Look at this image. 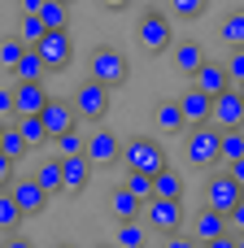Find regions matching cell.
<instances>
[{
  "label": "cell",
  "mask_w": 244,
  "mask_h": 248,
  "mask_svg": "<svg viewBox=\"0 0 244 248\" xmlns=\"http://www.w3.org/2000/svg\"><path fill=\"white\" fill-rule=\"evenodd\" d=\"M9 196L17 201V209H22L26 218H35V214H44V209H48V192H44L35 179H17Z\"/></svg>",
  "instance_id": "5bb4252c"
},
{
  "label": "cell",
  "mask_w": 244,
  "mask_h": 248,
  "mask_svg": "<svg viewBox=\"0 0 244 248\" xmlns=\"http://www.w3.org/2000/svg\"><path fill=\"white\" fill-rule=\"evenodd\" d=\"M192 87L218 100V96L231 87V83H227V70H223V61H210V57H205V61H201V70L192 74Z\"/></svg>",
  "instance_id": "4fadbf2b"
},
{
  "label": "cell",
  "mask_w": 244,
  "mask_h": 248,
  "mask_svg": "<svg viewBox=\"0 0 244 248\" xmlns=\"http://www.w3.org/2000/svg\"><path fill=\"white\" fill-rule=\"evenodd\" d=\"M179 109H183V122H188V126H210V122H214V96H205V92H196V87H188V92L179 96Z\"/></svg>",
  "instance_id": "7c38bea8"
},
{
  "label": "cell",
  "mask_w": 244,
  "mask_h": 248,
  "mask_svg": "<svg viewBox=\"0 0 244 248\" xmlns=\"http://www.w3.org/2000/svg\"><path fill=\"white\" fill-rule=\"evenodd\" d=\"M13 122H17V135L26 140V148H44V144H52V135L44 131L39 118H13Z\"/></svg>",
  "instance_id": "d4e9b609"
},
{
  "label": "cell",
  "mask_w": 244,
  "mask_h": 248,
  "mask_svg": "<svg viewBox=\"0 0 244 248\" xmlns=\"http://www.w3.org/2000/svg\"><path fill=\"white\" fill-rule=\"evenodd\" d=\"M170 61H175V70H179L183 78H192V74L201 70V61H205V48H201L196 39H175V44H170Z\"/></svg>",
  "instance_id": "9a60e30c"
},
{
  "label": "cell",
  "mask_w": 244,
  "mask_h": 248,
  "mask_svg": "<svg viewBox=\"0 0 244 248\" xmlns=\"http://www.w3.org/2000/svg\"><path fill=\"white\" fill-rule=\"evenodd\" d=\"M153 122H157V131H170V135L188 131V122H183V109H179V100H157V109H153Z\"/></svg>",
  "instance_id": "ffe728a7"
},
{
  "label": "cell",
  "mask_w": 244,
  "mask_h": 248,
  "mask_svg": "<svg viewBox=\"0 0 244 248\" xmlns=\"http://www.w3.org/2000/svg\"><path fill=\"white\" fill-rule=\"evenodd\" d=\"M109 209H114V218H118V222H135V218H144V201H135L127 187H114Z\"/></svg>",
  "instance_id": "44dd1931"
},
{
  "label": "cell",
  "mask_w": 244,
  "mask_h": 248,
  "mask_svg": "<svg viewBox=\"0 0 244 248\" xmlns=\"http://www.w3.org/2000/svg\"><path fill=\"white\" fill-rule=\"evenodd\" d=\"M240 131H244V126H240Z\"/></svg>",
  "instance_id": "f5cc1de1"
},
{
  "label": "cell",
  "mask_w": 244,
  "mask_h": 248,
  "mask_svg": "<svg viewBox=\"0 0 244 248\" xmlns=\"http://www.w3.org/2000/svg\"><path fill=\"white\" fill-rule=\"evenodd\" d=\"M183 153L192 166H218L223 161V131L210 122V126H188V140H183Z\"/></svg>",
  "instance_id": "277c9868"
},
{
  "label": "cell",
  "mask_w": 244,
  "mask_h": 248,
  "mask_svg": "<svg viewBox=\"0 0 244 248\" xmlns=\"http://www.w3.org/2000/svg\"><path fill=\"white\" fill-rule=\"evenodd\" d=\"M13 118V87H0V122Z\"/></svg>",
  "instance_id": "74e56055"
},
{
  "label": "cell",
  "mask_w": 244,
  "mask_h": 248,
  "mask_svg": "<svg viewBox=\"0 0 244 248\" xmlns=\"http://www.w3.org/2000/svg\"><path fill=\"white\" fill-rule=\"evenodd\" d=\"M9 183H13V161H9V157L0 153V192H4Z\"/></svg>",
  "instance_id": "ab89813d"
},
{
  "label": "cell",
  "mask_w": 244,
  "mask_h": 248,
  "mask_svg": "<svg viewBox=\"0 0 244 248\" xmlns=\"http://www.w3.org/2000/svg\"><path fill=\"white\" fill-rule=\"evenodd\" d=\"M22 218H26V214L17 209V201H13L9 192H0V231H4V235H13V231L22 227Z\"/></svg>",
  "instance_id": "f546056e"
},
{
  "label": "cell",
  "mask_w": 244,
  "mask_h": 248,
  "mask_svg": "<svg viewBox=\"0 0 244 248\" xmlns=\"http://www.w3.org/2000/svg\"><path fill=\"white\" fill-rule=\"evenodd\" d=\"M227 227H231V235H244V201L227 214Z\"/></svg>",
  "instance_id": "8d00e7d4"
},
{
  "label": "cell",
  "mask_w": 244,
  "mask_h": 248,
  "mask_svg": "<svg viewBox=\"0 0 244 248\" xmlns=\"http://www.w3.org/2000/svg\"><path fill=\"white\" fill-rule=\"evenodd\" d=\"M105 248H114V244H105Z\"/></svg>",
  "instance_id": "f907efd6"
},
{
  "label": "cell",
  "mask_w": 244,
  "mask_h": 248,
  "mask_svg": "<svg viewBox=\"0 0 244 248\" xmlns=\"http://www.w3.org/2000/svg\"><path fill=\"white\" fill-rule=\"evenodd\" d=\"M122 166L127 170H140V174H162L170 166V157H166V148L153 135H131L122 144Z\"/></svg>",
  "instance_id": "3957f363"
},
{
  "label": "cell",
  "mask_w": 244,
  "mask_h": 248,
  "mask_svg": "<svg viewBox=\"0 0 244 248\" xmlns=\"http://www.w3.org/2000/svg\"><path fill=\"white\" fill-rule=\"evenodd\" d=\"M244 157V131H223V161H240Z\"/></svg>",
  "instance_id": "d590c367"
},
{
  "label": "cell",
  "mask_w": 244,
  "mask_h": 248,
  "mask_svg": "<svg viewBox=\"0 0 244 248\" xmlns=\"http://www.w3.org/2000/svg\"><path fill=\"white\" fill-rule=\"evenodd\" d=\"M214 126H218V131H240L244 126V96L236 87H227V92L214 100Z\"/></svg>",
  "instance_id": "8fae6325"
},
{
  "label": "cell",
  "mask_w": 244,
  "mask_h": 248,
  "mask_svg": "<svg viewBox=\"0 0 244 248\" xmlns=\"http://www.w3.org/2000/svg\"><path fill=\"white\" fill-rule=\"evenodd\" d=\"M162 248H201V244H196L192 235H166V244H162Z\"/></svg>",
  "instance_id": "f35d334b"
},
{
  "label": "cell",
  "mask_w": 244,
  "mask_h": 248,
  "mask_svg": "<svg viewBox=\"0 0 244 248\" xmlns=\"http://www.w3.org/2000/svg\"><path fill=\"white\" fill-rule=\"evenodd\" d=\"M4 131H9V126H4V122H0V140H4Z\"/></svg>",
  "instance_id": "7dc6e473"
},
{
  "label": "cell",
  "mask_w": 244,
  "mask_h": 248,
  "mask_svg": "<svg viewBox=\"0 0 244 248\" xmlns=\"http://www.w3.org/2000/svg\"><path fill=\"white\" fill-rule=\"evenodd\" d=\"M39 22H44L48 31H65V26H70V4H61V0H44Z\"/></svg>",
  "instance_id": "4316f807"
},
{
  "label": "cell",
  "mask_w": 244,
  "mask_h": 248,
  "mask_svg": "<svg viewBox=\"0 0 244 248\" xmlns=\"http://www.w3.org/2000/svg\"><path fill=\"white\" fill-rule=\"evenodd\" d=\"M92 183V161L87 157H65L61 161V187L65 192H87Z\"/></svg>",
  "instance_id": "ac0fdd59"
},
{
  "label": "cell",
  "mask_w": 244,
  "mask_h": 248,
  "mask_svg": "<svg viewBox=\"0 0 244 248\" xmlns=\"http://www.w3.org/2000/svg\"><path fill=\"white\" fill-rule=\"evenodd\" d=\"M17 9H22V17H39L44 0H17Z\"/></svg>",
  "instance_id": "60d3db41"
},
{
  "label": "cell",
  "mask_w": 244,
  "mask_h": 248,
  "mask_svg": "<svg viewBox=\"0 0 244 248\" xmlns=\"http://www.w3.org/2000/svg\"><path fill=\"white\" fill-rule=\"evenodd\" d=\"M223 70H227V83H231L236 92H244V48H236V52L223 61Z\"/></svg>",
  "instance_id": "e575fe53"
},
{
  "label": "cell",
  "mask_w": 244,
  "mask_h": 248,
  "mask_svg": "<svg viewBox=\"0 0 244 248\" xmlns=\"http://www.w3.org/2000/svg\"><path fill=\"white\" fill-rule=\"evenodd\" d=\"M22 52H26V48H22L17 35H4V39H0V65H4V70H13V65L22 61Z\"/></svg>",
  "instance_id": "836d02e7"
},
{
  "label": "cell",
  "mask_w": 244,
  "mask_h": 248,
  "mask_svg": "<svg viewBox=\"0 0 244 248\" xmlns=\"http://www.w3.org/2000/svg\"><path fill=\"white\" fill-rule=\"evenodd\" d=\"M227 174H231V179H236V183L244 187V157H240V161H231V166H227Z\"/></svg>",
  "instance_id": "b9f144b4"
},
{
  "label": "cell",
  "mask_w": 244,
  "mask_h": 248,
  "mask_svg": "<svg viewBox=\"0 0 244 248\" xmlns=\"http://www.w3.org/2000/svg\"><path fill=\"white\" fill-rule=\"evenodd\" d=\"M44 35H48V26H44L39 17H22V22H17V39H22V48H39Z\"/></svg>",
  "instance_id": "1f68e13d"
},
{
  "label": "cell",
  "mask_w": 244,
  "mask_h": 248,
  "mask_svg": "<svg viewBox=\"0 0 244 248\" xmlns=\"http://www.w3.org/2000/svg\"><path fill=\"white\" fill-rule=\"evenodd\" d=\"M70 105H74V113H79V118H87V122H100V118L109 113V87H100V83L83 78Z\"/></svg>",
  "instance_id": "52a82bcc"
},
{
  "label": "cell",
  "mask_w": 244,
  "mask_h": 248,
  "mask_svg": "<svg viewBox=\"0 0 244 248\" xmlns=\"http://www.w3.org/2000/svg\"><path fill=\"white\" fill-rule=\"evenodd\" d=\"M240 96H244V92H240Z\"/></svg>",
  "instance_id": "816d5d0a"
},
{
  "label": "cell",
  "mask_w": 244,
  "mask_h": 248,
  "mask_svg": "<svg viewBox=\"0 0 244 248\" xmlns=\"http://www.w3.org/2000/svg\"><path fill=\"white\" fill-rule=\"evenodd\" d=\"M74 118H79V113H74V105H70V100H57V96H52V100L44 105V113H39V122H44V131H48V135L74 131Z\"/></svg>",
  "instance_id": "2e32d148"
},
{
  "label": "cell",
  "mask_w": 244,
  "mask_h": 248,
  "mask_svg": "<svg viewBox=\"0 0 244 248\" xmlns=\"http://www.w3.org/2000/svg\"><path fill=\"white\" fill-rule=\"evenodd\" d=\"M57 248H79V244H57Z\"/></svg>",
  "instance_id": "c3c4849f"
},
{
  "label": "cell",
  "mask_w": 244,
  "mask_h": 248,
  "mask_svg": "<svg viewBox=\"0 0 244 248\" xmlns=\"http://www.w3.org/2000/svg\"><path fill=\"white\" fill-rule=\"evenodd\" d=\"M205 9H210V0H166V13L175 22H196Z\"/></svg>",
  "instance_id": "83f0119b"
},
{
  "label": "cell",
  "mask_w": 244,
  "mask_h": 248,
  "mask_svg": "<svg viewBox=\"0 0 244 248\" xmlns=\"http://www.w3.org/2000/svg\"><path fill=\"white\" fill-rule=\"evenodd\" d=\"M236 248H244V235H236Z\"/></svg>",
  "instance_id": "bcb514c9"
},
{
  "label": "cell",
  "mask_w": 244,
  "mask_h": 248,
  "mask_svg": "<svg viewBox=\"0 0 244 248\" xmlns=\"http://www.w3.org/2000/svg\"><path fill=\"white\" fill-rule=\"evenodd\" d=\"M148 244V227H144V218H135V222H118V244L114 248H144Z\"/></svg>",
  "instance_id": "cb8c5ba5"
},
{
  "label": "cell",
  "mask_w": 244,
  "mask_h": 248,
  "mask_svg": "<svg viewBox=\"0 0 244 248\" xmlns=\"http://www.w3.org/2000/svg\"><path fill=\"white\" fill-rule=\"evenodd\" d=\"M240 201H244V187L231 179V174H227V170H218V174H210V179H205V209L231 214Z\"/></svg>",
  "instance_id": "5b68a950"
},
{
  "label": "cell",
  "mask_w": 244,
  "mask_h": 248,
  "mask_svg": "<svg viewBox=\"0 0 244 248\" xmlns=\"http://www.w3.org/2000/svg\"><path fill=\"white\" fill-rule=\"evenodd\" d=\"M48 100L52 96L44 83H13V118H39Z\"/></svg>",
  "instance_id": "9c48e42d"
},
{
  "label": "cell",
  "mask_w": 244,
  "mask_h": 248,
  "mask_svg": "<svg viewBox=\"0 0 244 248\" xmlns=\"http://www.w3.org/2000/svg\"><path fill=\"white\" fill-rule=\"evenodd\" d=\"M35 52L44 57V65H48L52 74H61V70H70V61H74V39H70V31H48Z\"/></svg>",
  "instance_id": "8992f818"
},
{
  "label": "cell",
  "mask_w": 244,
  "mask_h": 248,
  "mask_svg": "<svg viewBox=\"0 0 244 248\" xmlns=\"http://www.w3.org/2000/svg\"><path fill=\"white\" fill-rule=\"evenodd\" d=\"M87 78L92 83H100V87H127V78H131V61L122 57V48H114V44H100V48H92V57H87Z\"/></svg>",
  "instance_id": "6da1fadb"
},
{
  "label": "cell",
  "mask_w": 244,
  "mask_h": 248,
  "mask_svg": "<svg viewBox=\"0 0 244 248\" xmlns=\"http://www.w3.org/2000/svg\"><path fill=\"white\" fill-rule=\"evenodd\" d=\"M52 148H57V161H65V157H83L87 153V135L74 126V131H61V135H52Z\"/></svg>",
  "instance_id": "603a6c76"
},
{
  "label": "cell",
  "mask_w": 244,
  "mask_h": 248,
  "mask_svg": "<svg viewBox=\"0 0 244 248\" xmlns=\"http://www.w3.org/2000/svg\"><path fill=\"white\" fill-rule=\"evenodd\" d=\"M92 166H118L122 161V140L114 131H87V153H83Z\"/></svg>",
  "instance_id": "30bf717a"
},
{
  "label": "cell",
  "mask_w": 244,
  "mask_h": 248,
  "mask_svg": "<svg viewBox=\"0 0 244 248\" xmlns=\"http://www.w3.org/2000/svg\"><path fill=\"white\" fill-rule=\"evenodd\" d=\"M218 235H231L227 214H218V209H201V214L192 218V240H196V244H210V240H218Z\"/></svg>",
  "instance_id": "e0dca14e"
},
{
  "label": "cell",
  "mask_w": 244,
  "mask_h": 248,
  "mask_svg": "<svg viewBox=\"0 0 244 248\" xmlns=\"http://www.w3.org/2000/svg\"><path fill=\"white\" fill-rule=\"evenodd\" d=\"M44 74H48V65H44V57L35 48H26L22 61L13 65V83H44Z\"/></svg>",
  "instance_id": "d6986e66"
},
{
  "label": "cell",
  "mask_w": 244,
  "mask_h": 248,
  "mask_svg": "<svg viewBox=\"0 0 244 248\" xmlns=\"http://www.w3.org/2000/svg\"><path fill=\"white\" fill-rule=\"evenodd\" d=\"M201 248H236V235H218V240H210V244H201Z\"/></svg>",
  "instance_id": "7bdbcfd3"
},
{
  "label": "cell",
  "mask_w": 244,
  "mask_h": 248,
  "mask_svg": "<svg viewBox=\"0 0 244 248\" xmlns=\"http://www.w3.org/2000/svg\"><path fill=\"white\" fill-rule=\"evenodd\" d=\"M131 0H100V9H127Z\"/></svg>",
  "instance_id": "f6af8a7d"
},
{
  "label": "cell",
  "mask_w": 244,
  "mask_h": 248,
  "mask_svg": "<svg viewBox=\"0 0 244 248\" xmlns=\"http://www.w3.org/2000/svg\"><path fill=\"white\" fill-rule=\"evenodd\" d=\"M61 4H74V0H61Z\"/></svg>",
  "instance_id": "681fc988"
},
{
  "label": "cell",
  "mask_w": 244,
  "mask_h": 248,
  "mask_svg": "<svg viewBox=\"0 0 244 248\" xmlns=\"http://www.w3.org/2000/svg\"><path fill=\"white\" fill-rule=\"evenodd\" d=\"M0 153H4V157H9L13 166H17V161H22L26 153H31V148H26V140L17 135V126H9V131H4V140H0Z\"/></svg>",
  "instance_id": "d6a6232c"
},
{
  "label": "cell",
  "mask_w": 244,
  "mask_h": 248,
  "mask_svg": "<svg viewBox=\"0 0 244 248\" xmlns=\"http://www.w3.org/2000/svg\"><path fill=\"white\" fill-rule=\"evenodd\" d=\"M218 35H223V44H227L231 52L244 48V9H231V13L223 17V31H218Z\"/></svg>",
  "instance_id": "484cf974"
},
{
  "label": "cell",
  "mask_w": 244,
  "mask_h": 248,
  "mask_svg": "<svg viewBox=\"0 0 244 248\" xmlns=\"http://www.w3.org/2000/svg\"><path fill=\"white\" fill-rule=\"evenodd\" d=\"M0 248H35V244H31V240H22V235H9Z\"/></svg>",
  "instance_id": "ee69618b"
},
{
  "label": "cell",
  "mask_w": 244,
  "mask_h": 248,
  "mask_svg": "<svg viewBox=\"0 0 244 248\" xmlns=\"http://www.w3.org/2000/svg\"><path fill=\"white\" fill-rule=\"evenodd\" d=\"M144 227L162 231V235H175L183 227V201H148L144 205Z\"/></svg>",
  "instance_id": "ba28073f"
},
{
  "label": "cell",
  "mask_w": 244,
  "mask_h": 248,
  "mask_svg": "<svg viewBox=\"0 0 244 248\" xmlns=\"http://www.w3.org/2000/svg\"><path fill=\"white\" fill-rule=\"evenodd\" d=\"M153 201H183V179H179V170H162V174H153Z\"/></svg>",
  "instance_id": "7402d4cb"
},
{
  "label": "cell",
  "mask_w": 244,
  "mask_h": 248,
  "mask_svg": "<svg viewBox=\"0 0 244 248\" xmlns=\"http://www.w3.org/2000/svg\"><path fill=\"white\" fill-rule=\"evenodd\" d=\"M35 183L48 192V201H52L57 192H65V187H61V161H44V166L35 170Z\"/></svg>",
  "instance_id": "f1b7e54d"
},
{
  "label": "cell",
  "mask_w": 244,
  "mask_h": 248,
  "mask_svg": "<svg viewBox=\"0 0 244 248\" xmlns=\"http://www.w3.org/2000/svg\"><path fill=\"white\" fill-rule=\"evenodd\" d=\"M122 187L135 196V201H153V174H140V170H127V179H122Z\"/></svg>",
  "instance_id": "4dcf8cb0"
},
{
  "label": "cell",
  "mask_w": 244,
  "mask_h": 248,
  "mask_svg": "<svg viewBox=\"0 0 244 248\" xmlns=\"http://www.w3.org/2000/svg\"><path fill=\"white\" fill-rule=\"evenodd\" d=\"M135 39H140L144 52H170V44H175V17H170L166 9H157V4L140 9Z\"/></svg>",
  "instance_id": "7a4b0ae2"
}]
</instances>
